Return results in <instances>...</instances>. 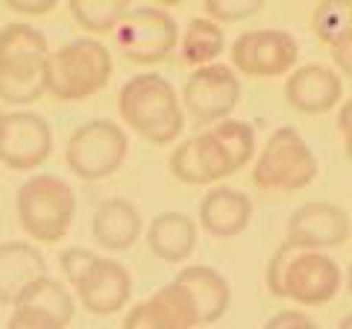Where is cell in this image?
<instances>
[{"label":"cell","instance_id":"6da1fadb","mask_svg":"<svg viewBox=\"0 0 352 329\" xmlns=\"http://www.w3.org/2000/svg\"><path fill=\"white\" fill-rule=\"evenodd\" d=\"M256 156V129L247 120H220L185 138L170 153V173L185 185H214L247 168Z\"/></svg>","mask_w":352,"mask_h":329},{"label":"cell","instance_id":"7a4b0ae2","mask_svg":"<svg viewBox=\"0 0 352 329\" xmlns=\"http://www.w3.org/2000/svg\"><path fill=\"white\" fill-rule=\"evenodd\" d=\"M264 282L273 297L294 300L296 306H323L338 297L344 273L332 256L320 250H300L285 241L270 256Z\"/></svg>","mask_w":352,"mask_h":329},{"label":"cell","instance_id":"3957f363","mask_svg":"<svg viewBox=\"0 0 352 329\" xmlns=\"http://www.w3.org/2000/svg\"><path fill=\"white\" fill-rule=\"evenodd\" d=\"M120 120L150 145H173L185 127L182 100L162 74H135L120 85Z\"/></svg>","mask_w":352,"mask_h":329},{"label":"cell","instance_id":"277c9868","mask_svg":"<svg viewBox=\"0 0 352 329\" xmlns=\"http://www.w3.org/2000/svg\"><path fill=\"white\" fill-rule=\"evenodd\" d=\"M47 94L62 103L88 100L112 80V53L97 39H74L44 59Z\"/></svg>","mask_w":352,"mask_h":329},{"label":"cell","instance_id":"5b68a950","mask_svg":"<svg viewBox=\"0 0 352 329\" xmlns=\"http://www.w3.org/2000/svg\"><path fill=\"white\" fill-rule=\"evenodd\" d=\"M15 212L21 229L44 244H56L68 235L76 215V194L53 173H36L15 194Z\"/></svg>","mask_w":352,"mask_h":329},{"label":"cell","instance_id":"8992f818","mask_svg":"<svg viewBox=\"0 0 352 329\" xmlns=\"http://www.w3.org/2000/svg\"><path fill=\"white\" fill-rule=\"evenodd\" d=\"M317 173L320 162L296 127H279L252 164V182L261 191H302L317 180Z\"/></svg>","mask_w":352,"mask_h":329},{"label":"cell","instance_id":"52a82bcc","mask_svg":"<svg viewBox=\"0 0 352 329\" xmlns=\"http://www.w3.org/2000/svg\"><path fill=\"white\" fill-rule=\"evenodd\" d=\"M129 153V136L118 120L94 118L85 120L71 133L65 145V162L74 177L85 182L106 180L126 162Z\"/></svg>","mask_w":352,"mask_h":329},{"label":"cell","instance_id":"ba28073f","mask_svg":"<svg viewBox=\"0 0 352 329\" xmlns=\"http://www.w3.org/2000/svg\"><path fill=\"white\" fill-rule=\"evenodd\" d=\"M112 36L118 50L135 65H156L179 45V27L162 6H129Z\"/></svg>","mask_w":352,"mask_h":329},{"label":"cell","instance_id":"9c48e42d","mask_svg":"<svg viewBox=\"0 0 352 329\" xmlns=\"http://www.w3.org/2000/svg\"><path fill=\"white\" fill-rule=\"evenodd\" d=\"M229 56H232V71L273 80L294 71L300 59V45L288 30H247L235 39Z\"/></svg>","mask_w":352,"mask_h":329},{"label":"cell","instance_id":"30bf717a","mask_svg":"<svg viewBox=\"0 0 352 329\" xmlns=\"http://www.w3.org/2000/svg\"><path fill=\"white\" fill-rule=\"evenodd\" d=\"M179 100L200 124H220L241 100V80L229 65H206L185 80Z\"/></svg>","mask_w":352,"mask_h":329},{"label":"cell","instance_id":"8fae6325","mask_svg":"<svg viewBox=\"0 0 352 329\" xmlns=\"http://www.w3.org/2000/svg\"><path fill=\"white\" fill-rule=\"evenodd\" d=\"M53 153V129L36 112H6L0 124V164L36 171Z\"/></svg>","mask_w":352,"mask_h":329},{"label":"cell","instance_id":"7c38bea8","mask_svg":"<svg viewBox=\"0 0 352 329\" xmlns=\"http://www.w3.org/2000/svg\"><path fill=\"white\" fill-rule=\"evenodd\" d=\"M285 241H291L300 250H332L346 244L349 238V215L340 206L329 200H311L302 203L285 226Z\"/></svg>","mask_w":352,"mask_h":329},{"label":"cell","instance_id":"4fadbf2b","mask_svg":"<svg viewBox=\"0 0 352 329\" xmlns=\"http://www.w3.org/2000/svg\"><path fill=\"white\" fill-rule=\"evenodd\" d=\"M200 317L182 285L168 282L150 300L135 303L126 312L120 329H197Z\"/></svg>","mask_w":352,"mask_h":329},{"label":"cell","instance_id":"5bb4252c","mask_svg":"<svg viewBox=\"0 0 352 329\" xmlns=\"http://www.w3.org/2000/svg\"><path fill=\"white\" fill-rule=\"evenodd\" d=\"M76 297L91 315H118L132 297V273L118 259H97L85 279L76 285Z\"/></svg>","mask_w":352,"mask_h":329},{"label":"cell","instance_id":"9a60e30c","mask_svg":"<svg viewBox=\"0 0 352 329\" xmlns=\"http://www.w3.org/2000/svg\"><path fill=\"white\" fill-rule=\"evenodd\" d=\"M285 97L294 109L305 115H323L332 112L344 97V80L329 65H302L294 74H288L285 83Z\"/></svg>","mask_w":352,"mask_h":329},{"label":"cell","instance_id":"2e32d148","mask_svg":"<svg viewBox=\"0 0 352 329\" xmlns=\"http://www.w3.org/2000/svg\"><path fill=\"white\" fill-rule=\"evenodd\" d=\"M176 285H182L185 294L191 297L200 326H212L229 312L232 303V288H229L226 277L208 265H185L176 273Z\"/></svg>","mask_w":352,"mask_h":329},{"label":"cell","instance_id":"e0dca14e","mask_svg":"<svg viewBox=\"0 0 352 329\" xmlns=\"http://www.w3.org/2000/svg\"><path fill=\"white\" fill-rule=\"evenodd\" d=\"M41 277H47V262L36 244L30 241L0 244V306H15L21 294Z\"/></svg>","mask_w":352,"mask_h":329},{"label":"cell","instance_id":"ac0fdd59","mask_svg":"<svg viewBox=\"0 0 352 329\" xmlns=\"http://www.w3.org/2000/svg\"><path fill=\"white\" fill-rule=\"evenodd\" d=\"M252 221V200L229 185H214L200 203V226L214 238H235Z\"/></svg>","mask_w":352,"mask_h":329},{"label":"cell","instance_id":"d6986e66","mask_svg":"<svg viewBox=\"0 0 352 329\" xmlns=\"http://www.w3.org/2000/svg\"><path fill=\"white\" fill-rule=\"evenodd\" d=\"M144 233V217H141L138 206L129 203L126 197H112L103 200L94 212L91 235L100 247L112 250V253H124Z\"/></svg>","mask_w":352,"mask_h":329},{"label":"cell","instance_id":"ffe728a7","mask_svg":"<svg viewBox=\"0 0 352 329\" xmlns=\"http://www.w3.org/2000/svg\"><path fill=\"white\" fill-rule=\"evenodd\" d=\"M147 244L150 253L168 265L188 262L197 250V221L185 212H162L147 226Z\"/></svg>","mask_w":352,"mask_h":329},{"label":"cell","instance_id":"44dd1931","mask_svg":"<svg viewBox=\"0 0 352 329\" xmlns=\"http://www.w3.org/2000/svg\"><path fill=\"white\" fill-rule=\"evenodd\" d=\"M47 94L44 59H0V100L27 106Z\"/></svg>","mask_w":352,"mask_h":329},{"label":"cell","instance_id":"7402d4cb","mask_svg":"<svg viewBox=\"0 0 352 329\" xmlns=\"http://www.w3.org/2000/svg\"><path fill=\"white\" fill-rule=\"evenodd\" d=\"M223 47H226L223 27L208 18H191L185 32L179 36V56L194 71L206 68V65H214V59L223 53Z\"/></svg>","mask_w":352,"mask_h":329},{"label":"cell","instance_id":"603a6c76","mask_svg":"<svg viewBox=\"0 0 352 329\" xmlns=\"http://www.w3.org/2000/svg\"><path fill=\"white\" fill-rule=\"evenodd\" d=\"M15 306H24V309H36L41 315H50L53 321H59L62 326H68L74 321V312H76V303L71 297V291L65 288L59 279H50V277H41V279L32 282L30 288L18 297Z\"/></svg>","mask_w":352,"mask_h":329},{"label":"cell","instance_id":"cb8c5ba5","mask_svg":"<svg viewBox=\"0 0 352 329\" xmlns=\"http://www.w3.org/2000/svg\"><path fill=\"white\" fill-rule=\"evenodd\" d=\"M311 30L329 50L352 41V0H326L311 12Z\"/></svg>","mask_w":352,"mask_h":329},{"label":"cell","instance_id":"d4e9b609","mask_svg":"<svg viewBox=\"0 0 352 329\" xmlns=\"http://www.w3.org/2000/svg\"><path fill=\"white\" fill-rule=\"evenodd\" d=\"M47 36L38 27L27 21L0 27V59H47Z\"/></svg>","mask_w":352,"mask_h":329},{"label":"cell","instance_id":"484cf974","mask_svg":"<svg viewBox=\"0 0 352 329\" xmlns=\"http://www.w3.org/2000/svg\"><path fill=\"white\" fill-rule=\"evenodd\" d=\"M74 21L88 32H115V27L129 12L126 0H71L68 3Z\"/></svg>","mask_w":352,"mask_h":329},{"label":"cell","instance_id":"4316f807","mask_svg":"<svg viewBox=\"0 0 352 329\" xmlns=\"http://www.w3.org/2000/svg\"><path fill=\"white\" fill-rule=\"evenodd\" d=\"M206 18L214 24H238L264 9V0H206Z\"/></svg>","mask_w":352,"mask_h":329},{"label":"cell","instance_id":"83f0119b","mask_svg":"<svg viewBox=\"0 0 352 329\" xmlns=\"http://www.w3.org/2000/svg\"><path fill=\"white\" fill-rule=\"evenodd\" d=\"M100 259L94 253V250H88V247H68L65 253L59 256V268H62V277L68 279V285H80L85 279V273L94 268V262Z\"/></svg>","mask_w":352,"mask_h":329},{"label":"cell","instance_id":"f1b7e54d","mask_svg":"<svg viewBox=\"0 0 352 329\" xmlns=\"http://www.w3.org/2000/svg\"><path fill=\"white\" fill-rule=\"evenodd\" d=\"M6 329H68L59 321H53L50 315H41L36 309H24V306H15L12 315L6 321Z\"/></svg>","mask_w":352,"mask_h":329},{"label":"cell","instance_id":"f546056e","mask_svg":"<svg viewBox=\"0 0 352 329\" xmlns=\"http://www.w3.org/2000/svg\"><path fill=\"white\" fill-rule=\"evenodd\" d=\"M264 329H320L317 326V321H311L305 312L300 309H285V312H276L270 317L267 323H264Z\"/></svg>","mask_w":352,"mask_h":329},{"label":"cell","instance_id":"4dcf8cb0","mask_svg":"<svg viewBox=\"0 0 352 329\" xmlns=\"http://www.w3.org/2000/svg\"><path fill=\"white\" fill-rule=\"evenodd\" d=\"M6 6L12 9V12H21V15H47L56 9V0H6Z\"/></svg>","mask_w":352,"mask_h":329},{"label":"cell","instance_id":"1f68e13d","mask_svg":"<svg viewBox=\"0 0 352 329\" xmlns=\"http://www.w3.org/2000/svg\"><path fill=\"white\" fill-rule=\"evenodd\" d=\"M332 62L338 65L340 74H346L349 80H352V41H349V45H344V47H335L332 50Z\"/></svg>","mask_w":352,"mask_h":329},{"label":"cell","instance_id":"d6a6232c","mask_svg":"<svg viewBox=\"0 0 352 329\" xmlns=\"http://www.w3.org/2000/svg\"><path fill=\"white\" fill-rule=\"evenodd\" d=\"M338 129H340V136H349L352 133V97L340 106V115H338Z\"/></svg>","mask_w":352,"mask_h":329},{"label":"cell","instance_id":"836d02e7","mask_svg":"<svg viewBox=\"0 0 352 329\" xmlns=\"http://www.w3.org/2000/svg\"><path fill=\"white\" fill-rule=\"evenodd\" d=\"M344 285H346V291L352 294V262H349V268H346V273H344Z\"/></svg>","mask_w":352,"mask_h":329},{"label":"cell","instance_id":"e575fe53","mask_svg":"<svg viewBox=\"0 0 352 329\" xmlns=\"http://www.w3.org/2000/svg\"><path fill=\"white\" fill-rule=\"evenodd\" d=\"M344 150H346V159L352 162V133H349V136H344Z\"/></svg>","mask_w":352,"mask_h":329},{"label":"cell","instance_id":"d590c367","mask_svg":"<svg viewBox=\"0 0 352 329\" xmlns=\"http://www.w3.org/2000/svg\"><path fill=\"white\" fill-rule=\"evenodd\" d=\"M338 329H352V312H349L346 317H340V323H338Z\"/></svg>","mask_w":352,"mask_h":329},{"label":"cell","instance_id":"8d00e7d4","mask_svg":"<svg viewBox=\"0 0 352 329\" xmlns=\"http://www.w3.org/2000/svg\"><path fill=\"white\" fill-rule=\"evenodd\" d=\"M3 115H6V112H3V109H0V124H3Z\"/></svg>","mask_w":352,"mask_h":329}]
</instances>
